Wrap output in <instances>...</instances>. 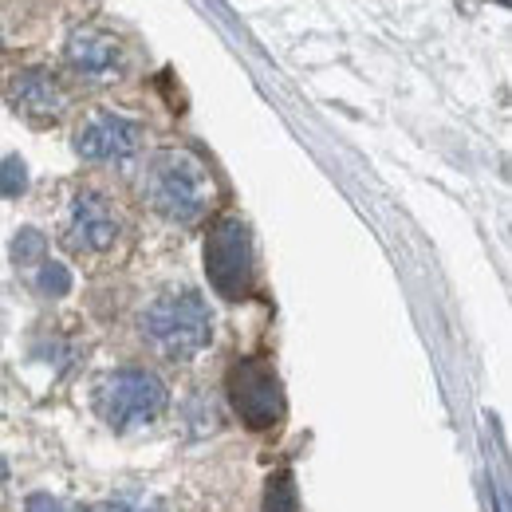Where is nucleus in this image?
<instances>
[{"label": "nucleus", "instance_id": "6", "mask_svg": "<svg viewBox=\"0 0 512 512\" xmlns=\"http://www.w3.org/2000/svg\"><path fill=\"white\" fill-rule=\"evenodd\" d=\"M229 398H233V410L241 414V422L264 434L272 426H280L284 418V390H280V379L272 375V367L256 363V359H241L229 367Z\"/></svg>", "mask_w": 512, "mask_h": 512}, {"label": "nucleus", "instance_id": "2", "mask_svg": "<svg viewBox=\"0 0 512 512\" xmlns=\"http://www.w3.org/2000/svg\"><path fill=\"white\" fill-rule=\"evenodd\" d=\"M138 331L162 359L186 363L213 339V316L197 292L174 288V292H162L146 304Z\"/></svg>", "mask_w": 512, "mask_h": 512}, {"label": "nucleus", "instance_id": "10", "mask_svg": "<svg viewBox=\"0 0 512 512\" xmlns=\"http://www.w3.org/2000/svg\"><path fill=\"white\" fill-rule=\"evenodd\" d=\"M95 512H166V501L158 493H142V489H127L111 501H103Z\"/></svg>", "mask_w": 512, "mask_h": 512}, {"label": "nucleus", "instance_id": "9", "mask_svg": "<svg viewBox=\"0 0 512 512\" xmlns=\"http://www.w3.org/2000/svg\"><path fill=\"white\" fill-rule=\"evenodd\" d=\"M8 103H12V111L24 115L28 123L44 127V123H56V119L64 115L67 95H64V87L56 83L52 71L28 67V71H16V75L8 79Z\"/></svg>", "mask_w": 512, "mask_h": 512}, {"label": "nucleus", "instance_id": "4", "mask_svg": "<svg viewBox=\"0 0 512 512\" xmlns=\"http://www.w3.org/2000/svg\"><path fill=\"white\" fill-rule=\"evenodd\" d=\"M205 272L217 296L245 300L253 288V241L241 217H221L205 237Z\"/></svg>", "mask_w": 512, "mask_h": 512}, {"label": "nucleus", "instance_id": "13", "mask_svg": "<svg viewBox=\"0 0 512 512\" xmlns=\"http://www.w3.org/2000/svg\"><path fill=\"white\" fill-rule=\"evenodd\" d=\"M44 249H48L44 233L24 229V233H16V241H12V260H16V264H36V260L44 256Z\"/></svg>", "mask_w": 512, "mask_h": 512}, {"label": "nucleus", "instance_id": "7", "mask_svg": "<svg viewBox=\"0 0 512 512\" xmlns=\"http://www.w3.org/2000/svg\"><path fill=\"white\" fill-rule=\"evenodd\" d=\"M67 67L83 83L107 87L127 75V48L119 36H111L103 28H75L67 40Z\"/></svg>", "mask_w": 512, "mask_h": 512}, {"label": "nucleus", "instance_id": "12", "mask_svg": "<svg viewBox=\"0 0 512 512\" xmlns=\"http://www.w3.org/2000/svg\"><path fill=\"white\" fill-rule=\"evenodd\" d=\"M36 288H40L44 296H56V300H60V296L71 292V272H67L64 264H56V260H52V264H40Z\"/></svg>", "mask_w": 512, "mask_h": 512}, {"label": "nucleus", "instance_id": "8", "mask_svg": "<svg viewBox=\"0 0 512 512\" xmlns=\"http://www.w3.org/2000/svg\"><path fill=\"white\" fill-rule=\"evenodd\" d=\"M142 146V130L123 115L95 111L83 127L75 130V154L87 162H127Z\"/></svg>", "mask_w": 512, "mask_h": 512}, {"label": "nucleus", "instance_id": "3", "mask_svg": "<svg viewBox=\"0 0 512 512\" xmlns=\"http://www.w3.org/2000/svg\"><path fill=\"white\" fill-rule=\"evenodd\" d=\"M170 402L166 383L154 371L142 367H123L103 375V383L95 386V410L111 430H130L142 422H154Z\"/></svg>", "mask_w": 512, "mask_h": 512}, {"label": "nucleus", "instance_id": "16", "mask_svg": "<svg viewBox=\"0 0 512 512\" xmlns=\"http://www.w3.org/2000/svg\"><path fill=\"white\" fill-rule=\"evenodd\" d=\"M8 481V465H4V457H0V485Z\"/></svg>", "mask_w": 512, "mask_h": 512}, {"label": "nucleus", "instance_id": "1", "mask_svg": "<svg viewBox=\"0 0 512 512\" xmlns=\"http://www.w3.org/2000/svg\"><path fill=\"white\" fill-rule=\"evenodd\" d=\"M142 201L174 221V225H197L213 205V178L209 166L190 150H158L142 170Z\"/></svg>", "mask_w": 512, "mask_h": 512}, {"label": "nucleus", "instance_id": "5", "mask_svg": "<svg viewBox=\"0 0 512 512\" xmlns=\"http://www.w3.org/2000/svg\"><path fill=\"white\" fill-rule=\"evenodd\" d=\"M123 221L111 205V197H103L99 190H79L64 205L60 217V241L67 253L75 256H103L119 245Z\"/></svg>", "mask_w": 512, "mask_h": 512}, {"label": "nucleus", "instance_id": "11", "mask_svg": "<svg viewBox=\"0 0 512 512\" xmlns=\"http://www.w3.org/2000/svg\"><path fill=\"white\" fill-rule=\"evenodd\" d=\"M264 512H300V497H296V481H292V473H276V477L268 481Z\"/></svg>", "mask_w": 512, "mask_h": 512}, {"label": "nucleus", "instance_id": "15", "mask_svg": "<svg viewBox=\"0 0 512 512\" xmlns=\"http://www.w3.org/2000/svg\"><path fill=\"white\" fill-rule=\"evenodd\" d=\"M28 512H60V505L52 501V493H36V497H28Z\"/></svg>", "mask_w": 512, "mask_h": 512}, {"label": "nucleus", "instance_id": "14", "mask_svg": "<svg viewBox=\"0 0 512 512\" xmlns=\"http://www.w3.org/2000/svg\"><path fill=\"white\" fill-rule=\"evenodd\" d=\"M28 186V166L20 158H4L0 162V193L4 197H20Z\"/></svg>", "mask_w": 512, "mask_h": 512}]
</instances>
